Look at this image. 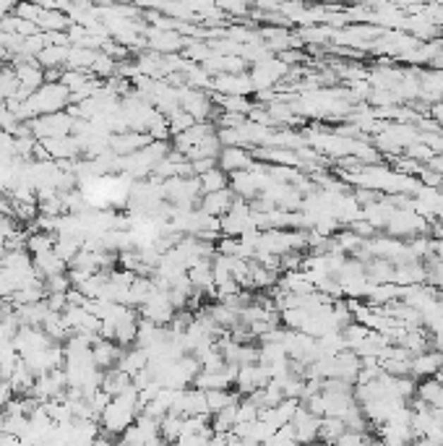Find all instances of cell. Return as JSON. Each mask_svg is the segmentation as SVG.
Wrapping results in <instances>:
<instances>
[{
  "instance_id": "15",
  "label": "cell",
  "mask_w": 443,
  "mask_h": 446,
  "mask_svg": "<svg viewBox=\"0 0 443 446\" xmlns=\"http://www.w3.org/2000/svg\"><path fill=\"white\" fill-rule=\"evenodd\" d=\"M89 71H92V76H97V78L118 76V61L112 58L110 52L99 50L97 52V58H94V63L89 66Z\"/></svg>"
},
{
  "instance_id": "6",
  "label": "cell",
  "mask_w": 443,
  "mask_h": 446,
  "mask_svg": "<svg viewBox=\"0 0 443 446\" xmlns=\"http://www.w3.org/2000/svg\"><path fill=\"white\" fill-rule=\"evenodd\" d=\"M443 363V352L441 350H423L418 352V355H412V366H409V376L415 378V381H420V378H430L438 373V368H441Z\"/></svg>"
},
{
  "instance_id": "4",
  "label": "cell",
  "mask_w": 443,
  "mask_h": 446,
  "mask_svg": "<svg viewBox=\"0 0 443 446\" xmlns=\"http://www.w3.org/2000/svg\"><path fill=\"white\" fill-rule=\"evenodd\" d=\"M292 428H295V438L298 441H315L318 438V426H321V415H315L300 402L295 415H292Z\"/></svg>"
},
{
  "instance_id": "12",
  "label": "cell",
  "mask_w": 443,
  "mask_h": 446,
  "mask_svg": "<svg viewBox=\"0 0 443 446\" xmlns=\"http://www.w3.org/2000/svg\"><path fill=\"white\" fill-rule=\"evenodd\" d=\"M198 183H201V193H214V191H222L230 186V175L222 170L219 164L217 167H212V170L201 172V175H196Z\"/></svg>"
},
{
  "instance_id": "17",
  "label": "cell",
  "mask_w": 443,
  "mask_h": 446,
  "mask_svg": "<svg viewBox=\"0 0 443 446\" xmlns=\"http://www.w3.org/2000/svg\"><path fill=\"white\" fill-rule=\"evenodd\" d=\"M55 246V232H44V230H35L29 232L26 238V251L35 256V253H44V251H52Z\"/></svg>"
},
{
  "instance_id": "13",
  "label": "cell",
  "mask_w": 443,
  "mask_h": 446,
  "mask_svg": "<svg viewBox=\"0 0 443 446\" xmlns=\"http://www.w3.org/2000/svg\"><path fill=\"white\" fill-rule=\"evenodd\" d=\"M37 26L42 29V32H50V29H68L71 26V16L66 11H58V8H42L40 18H37Z\"/></svg>"
},
{
  "instance_id": "9",
  "label": "cell",
  "mask_w": 443,
  "mask_h": 446,
  "mask_svg": "<svg viewBox=\"0 0 443 446\" xmlns=\"http://www.w3.org/2000/svg\"><path fill=\"white\" fill-rule=\"evenodd\" d=\"M235 191L227 186V188H222V191H214V193H204L201 196V209L204 212H209V215H214V217H222V215H227L230 212V206H232V201H235Z\"/></svg>"
},
{
  "instance_id": "1",
  "label": "cell",
  "mask_w": 443,
  "mask_h": 446,
  "mask_svg": "<svg viewBox=\"0 0 443 446\" xmlns=\"http://www.w3.org/2000/svg\"><path fill=\"white\" fill-rule=\"evenodd\" d=\"M73 115L68 110L63 112H47V115H37L32 118V131H35L37 138H47V136H68L71 128H73Z\"/></svg>"
},
{
  "instance_id": "21",
  "label": "cell",
  "mask_w": 443,
  "mask_h": 446,
  "mask_svg": "<svg viewBox=\"0 0 443 446\" xmlns=\"http://www.w3.org/2000/svg\"><path fill=\"white\" fill-rule=\"evenodd\" d=\"M44 303H47V308H50V311H55V313H63V311H66V306H68V298H66V292H47Z\"/></svg>"
},
{
  "instance_id": "20",
  "label": "cell",
  "mask_w": 443,
  "mask_h": 446,
  "mask_svg": "<svg viewBox=\"0 0 443 446\" xmlns=\"http://www.w3.org/2000/svg\"><path fill=\"white\" fill-rule=\"evenodd\" d=\"M44 287H47V292H68L73 284H71L68 272H63V275L44 277Z\"/></svg>"
},
{
  "instance_id": "10",
  "label": "cell",
  "mask_w": 443,
  "mask_h": 446,
  "mask_svg": "<svg viewBox=\"0 0 443 446\" xmlns=\"http://www.w3.org/2000/svg\"><path fill=\"white\" fill-rule=\"evenodd\" d=\"M32 264L35 269L40 272V277H52V275H63V272H68V264L63 261V258L55 253V251H44V253H35L32 256Z\"/></svg>"
},
{
  "instance_id": "8",
  "label": "cell",
  "mask_w": 443,
  "mask_h": 446,
  "mask_svg": "<svg viewBox=\"0 0 443 446\" xmlns=\"http://www.w3.org/2000/svg\"><path fill=\"white\" fill-rule=\"evenodd\" d=\"M120 352H123V347H120L118 342H112V339H104V337H99V339L92 344L94 366H97V368H102V370L115 368V366H118Z\"/></svg>"
},
{
  "instance_id": "2",
  "label": "cell",
  "mask_w": 443,
  "mask_h": 446,
  "mask_svg": "<svg viewBox=\"0 0 443 446\" xmlns=\"http://www.w3.org/2000/svg\"><path fill=\"white\" fill-rule=\"evenodd\" d=\"M287 71H290V66L281 61L279 55H272V58H266V61L253 63L250 78H253L256 92H258V89H274V86L279 84L281 78L287 76Z\"/></svg>"
},
{
  "instance_id": "11",
  "label": "cell",
  "mask_w": 443,
  "mask_h": 446,
  "mask_svg": "<svg viewBox=\"0 0 443 446\" xmlns=\"http://www.w3.org/2000/svg\"><path fill=\"white\" fill-rule=\"evenodd\" d=\"M68 50H71V44H47V47L37 55V61H40L42 68H66Z\"/></svg>"
},
{
  "instance_id": "7",
  "label": "cell",
  "mask_w": 443,
  "mask_h": 446,
  "mask_svg": "<svg viewBox=\"0 0 443 446\" xmlns=\"http://www.w3.org/2000/svg\"><path fill=\"white\" fill-rule=\"evenodd\" d=\"M154 141L146 131H120V133H110V149L115 155H133L141 146Z\"/></svg>"
},
{
  "instance_id": "3",
  "label": "cell",
  "mask_w": 443,
  "mask_h": 446,
  "mask_svg": "<svg viewBox=\"0 0 443 446\" xmlns=\"http://www.w3.org/2000/svg\"><path fill=\"white\" fill-rule=\"evenodd\" d=\"M212 89H217L219 95H253L256 86L250 73H214Z\"/></svg>"
},
{
  "instance_id": "16",
  "label": "cell",
  "mask_w": 443,
  "mask_h": 446,
  "mask_svg": "<svg viewBox=\"0 0 443 446\" xmlns=\"http://www.w3.org/2000/svg\"><path fill=\"white\" fill-rule=\"evenodd\" d=\"M97 52L99 50H92V47H81V44H71L68 50V63H66V68H89L97 58Z\"/></svg>"
},
{
  "instance_id": "5",
  "label": "cell",
  "mask_w": 443,
  "mask_h": 446,
  "mask_svg": "<svg viewBox=\"0 0 443 446\" xmlns=\"http://www.w3.org/2000/svg\"><path fill=\"white\" fill-rule=\"evenodd\" d=\"M217 162H219L222 170L230 175V172H238V170H250L253 162H256V157L250 155L245 146H222Z\"/></svg>"
},
{
  "instance_id": "18",
  "label": "cell",
  "mask_w": 443,
  "mask_h": 446,
  "mask_svg": "<svg viewBox=\"0 0 443 446\" xmlns=\"http://www.w3.org/2000/svg\"><path fill=\"white\" fill-rule=\"evenodd\" d=\"M206 399H209V410H212L214 415V412L222 410V407L238 402V394L230 392V389H209V392H206Z\"/></svg>"
},
{
  "instance_id": "14",
  "label": "cell",
  "mask_w": 443,
  "mask_h": 446,
  "mask_svg": "<svg viewBox=\"0 0 443 446\" xmlns=\"http://www.w3.org/2000/svg\"><path fill=\"white\" fill-rule=\"evenodd\" d=\"M214 104H219L222 112H240V115H248L253 107L248 95H214Z\"/></svg>"
},
{
  "instance_id": "22",
  "label": "cell",
  "mask_w": 443,
  "mask_h": 446,
  "mask_svg": "<svg viewBox=\"0 0 443 446\" xmlns=\"http://www.w3.org/2000/svg\"><path fill=\"white\" fill-rule=\"evenodd\" d=\"M425 167H430V170L441 172V175H443V149H441V152H433V157H430V159L425 162Z\"/></svg>"
},
{
  "instance_id": "19",
  "label": "cell",
  "mask_w": 443,
  "mask_h": 446,
  "mask_svg": "<svg viewBox=\"0 0 443 446\" xmlns=\"http://www.w3.org/2000/svg\"><path fill=\"white\" fill-rule=\"evenodd\" d=\"M167 123H170V133L175 136V133H180V131L190 128V126L196 123V118H193L190 112L183 110V107H178V110H172L170 115H167Z\"/></svg>"
}]
</instances>
